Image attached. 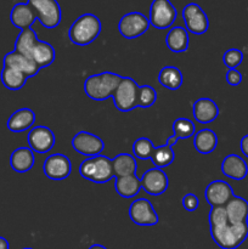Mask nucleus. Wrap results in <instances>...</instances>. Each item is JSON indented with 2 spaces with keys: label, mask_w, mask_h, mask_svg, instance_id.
<instances>
[{
  "label": "nucleus",
  "mask_w": 248,
  "mask_h": 249,
  "mask_svg": "<svg viewBox=\"0 0 248 249\" xmlns=\"http://www.w3.org/2000/svg\"><path fill=\"white\" fill-rule=\"evenodd\" d=\"M209 231L215 245L221 249H236L248 237L247 223H229L224 207L212 208L208 215Z\"/></svg>",
  "instance_id": "1"
},
{
  "label": "nucleus",
  "mask_w": 248,
  "mask_h": 249,
  "mask_svg": "<svg viewBox=\"0 0 248 249\" xmlns=\"http://www.w3.org/2000/svg\"><path fill=\"white\" fill-rule=\"evenodd\" d=\"M122 75L114 72H101L88 77L84 82V91L94 101L112 99L114 90L122 80Z\"/></svg>",
  "instance_id": "2"
},
{
  "label": "nucleus",
  "mask_w": 248,
  "mask_h": 249,
  "mask_svg": "<svg viewBox=\"0 0 248 249\" xmlns=\"http://www.w3.org/2000/svg\"><path fill=\"white\" fill-rule=\"evenodd\" d=\"M101 21L94 14H84L78 17L68 29V38L74 45L87 46L99 38Z\"/></svg>",
  "instance_id": "3"
},
{
  "label": "nucleus",
  "mask_w": 248,
  "mask_h": 249,
  "mask_svg": "<svg viewBox=\"0 0 248 249\" xmlns=\"http://www.w3.org/2000/svg\"><path fill=\"white\" fill-rule=\"evenodd\" d=\"M79 174L88 181L95 184H106L114 178L112 160L102 155L85 158L79 165Z\"/></svg>",
  "instance_id": "4"
},
{
  "label": "nucleus",
  "mask_w": 248,
  "mask_h": 249,
  "mask_svg": "<svg viewBox=\"0 0 248 249\" xmlns=\"http://www.w3.org/2000/svg\"><path fill=\"white\" fill-rule=\"evenodd\" d=\"M27 4L32 7L36 19L45 28L53 29L61 23L62 11L57 0H28Z\"/></svg>",
  "instance_id": "5"
},
{
  "label": "nucleus",
  "mask_w": 248,
  "mask_h": 249,
  "mask_svg": "<svg viewBox=\"0 0 248 249\" xmlns=\"http://www.w3.org/2000/svg\"><path fill=\"white\" fill-rule=\"evenodd\" d=\"M140 85L129 77L122 78L121 83L114 90L113 104L116 108L121 112H130L138 108V92Z\"/></svg>",
  "instance_id": "6"
},
{
  "label": "nucleus",
  "mask_w": 248,
  "mask_h": 249,
  "mask_svg": "<svg viewBox=\"0 0 248 249\" xmlns=\"http://www.w3.org/2000/svg\"><path fill=\"white\" fill-rule=\"evenodd\" d=\"M177 16V11L170 0H153L150 6L148 21L156 29H167L173 26Z\"/></svg>",
  "instance_id": "7"
},
{
  "label": "nucleus",
  "mask_w": 248,
  "mask_h": 249,
  "mask_svg": "<svg viewBox=\"0 0 248 249\" xmlns=\"http://www.w3.org/2000/svg\"><path fill=\"white\" fill-rule=\"evenodd\" d=\"M148 17L141 12L134 11L125 14L118 22V31L125 39H136L145 34L150 28Z\"/></svg>",
  "instance_id": "8"
},
{
  "label": "nucleus",
  "mask_w": 248,
  "mask_h": 249,
  "mask_svg": "<svg viewBox=\"0 0 248 249\" xmlns=\"http://www.w3.org/2000/svg\"><path fill=\"white\" fill-rule=\"evenodd\" d=\"M72 148L84 157H96L102 153L105 142L101 138L89 131H78L71 141Z\"/></svg>",
  "instance_id": "9"
},
{
  "label": "nucleus",
  "mask_w": 248,
  "mask_h": 249,
  "mask_svg": "<svg viewBox=\"0 0 248 249\" xmlns=\"http://www.w3.org/2000/svg\"><path fill=\"white\" fill-rule=\"evenodd\" d=\"M128 213L130 220L139 226H155L159 221L152 203L143 197L131 202Z\"/></svg>",
  "instance_id": "10"
},
{
  "label": "nucleus",
  "mask_w": 248,
  "mask_h": 249,
  "mask_svg": "<svg viewBox=\"0 0 248 249\" xmlns=\"http://www.w3.org/2000/svg\"><path fill=\"white\" fill-rule=\"evenodd\" d=\"M182 18L187 32L202 36L209 28V19L204 10L198 4L190 2L182 9Z\"/></svg>",
  "instance_id": "11"
},
{
  "label": "nucleus",
  "mask_w": 248,
  "mask_h": 249,
  "mask_svg": "<svg viewBox=\"0 0 248 249\" xmlns=\"http://www.w3.org/2000/svg\"><path fill=\"white\" fill-rule=\"evenodd\" d=\"M43 172L48 179L60 181L67 179L72 173V163L67 156L55 153L46 157L43 163Z\"/></svg>",
  "instance_id": "12"
},
{
  "label": "nucleus",
  "mask_w": 248,
  "mask_h": 249,
  "mask_svg": "<svg viewBox=\"0 0 248 249\" xmlns=\"http://www.w3.org/2000/svg\"><path fill=\"white\" fill-rule=\"evenodd\" d=\"M28 146L33 152L36 153H48L53 148L56 142V138L53 131L50 128L44 125H36L29 130L28 136Z\"/></svg>",
  "instance_id": "13"
},
{
  "label": "nucleus",
  "mask_w": 248,
  "mask_h": 249,
  "mask_svg": "<svg viewBox=\"0 0 248 249\" xmlns=\"http://www.w3.org/2000/svg\"><path fill=\"white\" fill-rule=\"evenodd\" d=\"M141 189L150 196H160L164 194L169 186V179L167 173L159 168H150L143 173L142 178L140 179Z\"/></svg>",
  "instance_id": "14"
},
{
  "label": "nucleus",
  "mask_w": 248,
  "mask_h": 249,
  "mask_svg": "<svg viewBox=\"0 0 248 249\" xmlns=\"http://www.w3.org/2000/svg\"><path fill=\"white\" fill-rule=\"evenodd\" d=\"M233 196H235L233 189L230 186V184L224 180H214V181L209 182L204 191V197L211 208L225 207V204Z\"/></svg>",
  "instance_id": "15"
},
{
  "label": "nucleus",
  "mask_w": 248,
  "mask_h": 249,
  "mask_svg": "<svg viewBox=\"0 0 248 249\" xmlns=\"http://www.w3.org/2000/svg\"><path fill=\"white\" fill-rule=\"evenodd\" d=\"M194 118L199 124H209L215 121L219 116V107L212 99L201 97L196 100L192 106Z\"/></svg>",
  "instance_id": "16"
},
{
  "label": "nucleus",
  "mask_w": 248,
  "mask_h": 249,
  "mask_svg": "<svg viewBox=\"0 0 248 249\" xmlns=\"http://www.w3.org/2000/svg\"><path fill=\"white\" fill-rule=\"evenodd\" d=\"M4 67L15 68V70L22 72L28 78L35 77L39 71H40L39 66L33 60L16 53L15 50L11 51V53H7L4 56Z\"/></svg>",
  "instance_id": "17"
},
{
  "label": "nucleus",
  "mask_w": 248,
  "mask_h": 249,
  "mask_svg": "<svg viewBox=\"0 0 248 249\" xmlns=\"http://www.w3.org/2000/svg\"><path fill=\"white\" fill-rule=\"evenodd\" d=\"M35 123V113L31 108H19L15 111L7 119L6 126L12 133H22L33 128Z\"/></svg>",
  "instance_id": "18"
},
{
  "label": "nucleus",
  "mask_w": 248,
  "mask_h": 249,
  "mask_svg": "<svg viewBox=\"0 0 248 249\" xmlns=\"http://www.w3.org/2000/svg\"><path fill=\"white\" fill-rule=\"evenodd\" d=\"M221 172L226 178L232 180H243L248 175V165L242 157L228 155L221 163Z\"/></svg>",
  "instance_id": "19"
},
{
  "label": "nucleus",
  "mask_w": 248,
  "mask_h": 249,
  "mask_svg": "<svg viewBox=\"0 0 248 249\" xmlns=\"http://www.w3.org/2000/svg\"><path fill=\"white\" fill-rule=\"evenodd\" d=\"M36 17L32 7L27 2H18L15 5L10 14V21L16 28L23 29L32 28V24L35 22Z\"/></svg>",
  "instance_id": "20"
},
{
  "label": "nucleus",
  "mask_w": 248,
  "mask_h": 249,
  "mask_svg": "<svg viewBox=\"0 0 248 249\" xmlns=\"http://www.w3.org/2000/svg\"><path fill=\"white\" fill-rule=\"evenodd\" d=\"M55 57L56 51L53 49V46L50 43H48V41H43L40 39L36 40L35 45L33 46V49L31 51V55H29V58L33 60L39 66L40 70L53 65V61H55Z\"/></svg>",
  "instance_id": "21"
},
{
  "label": "nucleus",
  "mask_w": 248,
  "mask_h": 249,
  "mask_svg": "<svg viewBox=\"0 0 248 249\" xmlns=\"http://www.w3.org/2000/svg\"><path fill=\"white\" fill-rule=\"evenodd\" d=\"M226 216L229 223L240 224L248 221V201L242 197L233 196L228 203L225 204Z\"/></svg>",
  "instance_id": "22"
},
{
  "label": "nucleus",
  "mask_w": 248,
  "mask_h": 249,
  "mask_svg": "<svg viewBox=\"0 0 248 249\" xmlns=\"http://www.w3.org/2000/svg\"><path fill=\"white\" fill-rule=\"evenodd\" d=\"M35 157L29 147H18L10 156V167L16 173H27L34 167Z\"/></svg>",
  "instance_id": "23"
},
{
  "label": "nucleus",
  "mask_w": 248,
  "mask_h": 249,
  "mask_svg": "<svg viewBox=\"0 0 248 249\" xmlns=\"http://www.w3.org/2000/svg\"><path fill=\"white\" fill-rule=\"evenodd\" d=\"M189 32L186 31V28H182L180 26L170 28L165 36V44L172 53H185L189 49Z\"/></svg>",
  "instance_id": "24"
},
{
  "label": "nucleus",
  "mask_w": 248,
  "mask_h": 249,
  "mask_svg": "<svg viewBox=\"0 0 248 249\" xmlns=\"http://www.w3.org/2000/svg\"><path fill=\"white\" fill-rule=\"evenodd\" d=\"M218 146V136L212 129H201L194 136V147L201 155L212 153Z\"/></svg>",
  "instance_id": "25"
},
{
  "label": "nucleus",
  "mask_w": 248,
  "mask_h": 249,
  "mask_svg": "<svg viewBox=\"0 0 248 249\" xmlns=\"http://www.w3.org/2000/svg\"><path fill=\"white\" fill-rule=\"evenodd\" d=\"M114 178H124L135 175L138 170V163L135 157L129 153H119L112 160Z\"/></svg>",
  "instance_id": "26"
},
{
  "label": "nucleus",
  "mask_w": 248,
  "mask_h": 249,
  "mask_svg": "<svg viewBox=\"0 0 248 249\" xmlns=\"http://www.w3.org/2000/svg\"><path fill=\"white\" fill-rule=\"evenodd\" d=\"M158 83L165 89L172 90H179L182 87L184 83V77H182L181 71L174 66H165L158 73Z\"/></svg>",
  "instance_id": "27"
},
{
  "label": "nucleus",
  "mask_w": 248,
  "mask_h": 249,
  "mask_svg": "<svg viewBox=\"0 0 248 249\" xmlns=\"http://www.w3.org/2000/svg\"><path fill=\"white\" fill-rule=\"evenodd\" d=\"M117 194L123 198H134L141 189V181L136 175H129L124 178H117L114 182Z\"/></svg>",
  "instance_id": "28"
},
{
  "label": "nucleus",
  "mask_w": 248,
  "mask_h": 249,
  "mask_svg": "<svg viewBox=\"0 0 248 249\" xmlns=\"http://www.w3.org/2000/svg\"><path fill=\"white\" fill-rule=\"evenodd\" d=\"M0 79H1L2 85L6 89L17 91V90H21L26 85L28 77L24 75L22 72H19V71L15 70V68L4 67L0 72Z\"/></svg>",
  "instance_id": "29"
},
{
  "label": "nucleus",
  "mask_w": 248,
  "mask_h": 249,
  "mask_svg": "<svg viewBox=\"0 0 248 249\" xmlns=\"http://www.w3.org/2000/svg\"><path fill=\"white\" fill-rule=\"evenodd\" d=\"M174 160V150H173L172 146L168 145L167 142L162 146H155V147H153L152 155H151V160H152L155 168L164 169V168L173 164Z\"/></svg>",
  "instance_id": "30"
},
{
  "label": "nucleus",
  "mask_w": 248,
  "mask_h": 249,
  "mask_svg": "<svg viewBox=\"0 0 248 249\" xmlns=\"http://www.w3.org/2000/svg\"><path fill=\"white\" fill-rule=\"evenodd\" d=\"M36 40H38V36H36V33L33 29H23L18 34L16 41H15V51L29 58L32 49L35 45Z\"/></svg>",
  "instance_id": "31"
},
{
  "label": "nucleus",
  "mask_w": 248,
  "mask_h": 249,
  "mask_svg": "<svg viewBox=\"0 0 248 249\" xmlns=\"http://www.w3.org/2000/svg\"><path fill=\"white\" fill-rule=\"evenodd\" d=\"M173 135L177 136L179 140H186L192 138L196 134V126L192 121L187 118H177L175 119L172 125Z\"/></svg>",
  "instance_id": "32"
},
{
  "label": "nucleus",
  "mask_w": 248,
  "mask_h": 249,
  "mask_svg": "<svg viewBox=\"0 0 248 249\" xmlns=\"http://www.w3.org/2000/svg\"><path fill=\"white\" fill-rule=\"evenodd\" d=\"M157 101V91L151 85H140L138 92V107L150 108Z\"/></svg>",
  "instance_id": "33"
},
{
  "label": "nucleus",
  "mask_w": 248,
  "mask_h": 249,
  "mask_svg": "<svg viewBox=\"0 0 248 249\" xmlns=\"http://www.w3.org/2000/svg\"><path fill=\"white\" fill-rule=\"evenodd\" d=\"M155 147L152 141L148 138H139L133 143V155L138 160H151L152 150Z\"/></svg>",
  "instance_id": "34"
},
{
  "label": "nucleus",
  "mask_w": 248,
  "mask_h": 249,
  "mask_svg": "<svg viewBox=\"0 0 248 249\" xmlns=\"http://www.w3.org/2000/svg\"><path fill=\"white\" fill-rule=\"evenodd\" d=\"M243 61V53L238 49H229L224 53L223 62L228 67V70L237 68Z\"/></svg>",
  "instance_id": "35"
},
{
  "label": "nucleus",
  "mask_w": 248,
  "mask_h": 249,
  "mask_svg": "<svg viewBox=\"0 0 248 249\" xmlns=\"http://www.w3.org/2000/svg\"><path fill=\"white\" fill-rule=\"evenodd\" d=\"M181 203L185 211L192 213V212H196L197 208H198L199 199L195 194H186L184 197H182Z\"/></svg>",
  "instance_id": "36"
},
{
  "label": "nucleus",
  "mask_w": 248,
  "mask_h": 249,
  "mask_svg": "<svg viewBox=\"0 0 248 249\" xmlns=\"http://www.w3.org/2000/svg\"><path fill=\"white\" fill-rule=\"evenodd\" d=\"M225 78L228 84L232 85V87H237V85H240L242 83V74H241L240 71H237V68L228 70Z\"/></svg>",
  "instance_id": "37"
},
{
  "label": "nucleus",
  "mask_w": 248,
  "mask_h": 249,
  "mask_svg": "<svg viewBox=\"0 0 248 249\" xmlns=\"http://www.w3.org/2000/svg\"><path fill=\"white\" fill-rule=\"evenodd\" d=\"M240 148H241V151H242L243 155L248 158V135L243 136V138L241 139Z\"/></svg>",
  "instance_id": "38"
},
{
  "label": "nucleus",
  "mask_w": 248,
  "mask_h": 249,
  "mask_svg": "<svg viewBox=\"0 0 248 249\" xmlns=\"http://www.w3.org/2000/svg\"><path fill=\"white\" fill-rule=\"evenodd\" d=\"M0 249H10V245L6 238L0 236Z\"/></svg>",
  "instance_id": "39"
},
{
  "label": "nucleus",
  "mask_w": 248,
  "mask_h": 249,
  "mask_svg": "<svg viewBox=\"0 0 248 249\" xmlns=\"http://www.w3.org/2000/svg\"><path fill=\"white\" fill-rule=\"evenodd\" d=\"M89 249H107V248L105 247V246H102V245H97V243H95V245L90 246Z\"/></svg>",
  "instance_id": "40"
},
{
  "label": "nucleus",
  "mask_w": 248,
  "mask_h": 249,
  "mask_svg": "<svg viewBox=\"0 0 248 249\" xmlns=\"http://www.w3.org/2000/svg\"><path fill=\"white\" fill-rule=\"evenodd\" d=\"M23 249H33V248H23Z\"/></svg>",
  "instance_id": "41"
}]
</instances>
